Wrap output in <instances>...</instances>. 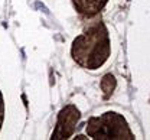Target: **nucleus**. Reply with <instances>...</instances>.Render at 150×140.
<instances>
[{
  "label": "nucleus",
  "instance_id": "nucleus-1",
  "mask_svg": "<svg viewBox=\"0 0 150 140\" xmlns=\"http://www.w3.org/2000/svg\"><path fill=\"white\" fill-rule=\"evenodd\" d=\"M111 43L110 33L104 22L97 20L91 23L81 35L72 40V59L85 69H98L110 58Z\"/></svg>",
  "mask_w": 150,
  "mask_h": 140
},
{
  "label": "nucleus",
  "instance_id": "nucleus-2",
  "mask_svg": "<svg viewBox=\"0 0 150 140\" xmlns=\"http://www.w3.org/2000/svg\"><path fill=\"white\" fill-rule=\"evenodd\" d=\"M87 134L95 140H134V133L126 117L115 111H107L90 117L87 121Z\"/></svg>",
  "mask_w": 150,
  "mask_h": 140
},
{
  "label": "nucleus",
  "instance_id": "nucleus-3",
  "mask_svg": "<svg viewBox=\"0 0 150 140\" xmlns=\"http://www.w3.org/2000/svg\"><path fill=\"white\" fill-rule=\"evenodd\" d=\"M81 119V111L75 104H67L59 113L56 119V126L51 134L52 140H67L75 133L76 124Z\"/></svg>",
  "mask_w": 150,
  "mask_h": 140
},
{
  "label": "nucleus",
  "instance_id": "nucleus-4",
  "mask_svg": "<svg viewBox=\"0 0 150 140\" xmlns=\"http://www.w3.org/2000/svg\"><path fill=\"white\" fill-rule=\"evenodd\" d=\"M108 0H72L75 10L87 18V19H93L97 15L101 13V10H104V7L107 6Z\"/></svg>",
  "mask_w": 150,
  "mask_h": 140
},
{
  "label": "nucleus",
  "instance_id": "nucleus-5",
  "mask_svg": "<svg viewBox=\"0 0 150 140\" xmlns=\"http://www.w3.org/2000/svg\"><path fill=\"white\" fill-rule=\"evenodd\" d=\"M100 87H101L104 100H108L112 95V93L115 91V88H117V80H115V77H114L112 74H105V75L101 78Z\"/></svg>",
  "mask_w": 150,
  "mask_h": 140
},
{
  "label": "nucleus",
  "instance_id": "nucleus-6",
  "mask_svg": "<svg viewBox=\"0 0 150 140\" xmlns=\"http://www.w3.org/2000/svg\"><path fill=\"white\" fill-rule=\"evenodd\" d=\"M3 120H4V100H3V94L0 91V130L3 126Z\"/></svg>",
  "mask_w": 150,
  "mask_h": 140
},
{
  "label": "nucleus",
  "instance_id": "nucleus-7",
  "mask_svg": "<svg viewBox=\"0 0 150 140\" xmlns=\"http://www.w3.org/2000/svg\"><path fill=\"white\" fill-rule=\"evenodd\" d=\"M75 139L81 140V139H87V137H85V136H82V134H79V136H76V137H75Z\"/></svg>",
  "mask_w": 150,
  "mask_h": 140
}]
</instances>
